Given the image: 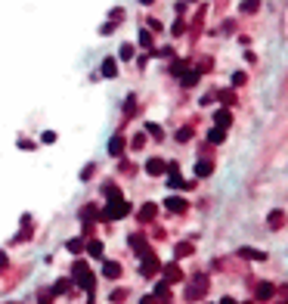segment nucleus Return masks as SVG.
Here are the masks:
<instances>
[{
    "label": "nucleus",
    "mask_w": 288,
    "mask_h": 304,
    "mask_svg": "<svg viewBox=\"0 0 288 304\" xmlns=\"http://www.w3.org/2000/svg\"><path fill=\"white\" fill-rule=\"evenodd\" d=\"M71 276H74V283L81 286V289H87L90 295H93V289H96V276L90 273V267L84 261H74V267H71Z\"/></svg>",
    "instance_id": "nucleus-1"
},
{
    "label": "nucleus",
    "mask_w": 288,
    "mask_h": 304,
    "mask_svg": "<svg viewBox=\"0 0 288 304\" xmlns=\"http://www.w3.org/2000/svg\"><path fill=\"white\" fill-rule=\"evenodd\" d=\"M127 214H130V205L124 199H109V205L99 211V220H121Z\"/></svg>",
    "instance_id": "nucleus-2"
},
{
    "label": "nucleus",
    "mask_w": 288,
    "mask_h": 304,
    "mask_svg": "<svg viewBox=\"0 0 288 304\" xmlns=\"http://www.w3.org/2000/svg\"><path fill=\"white\" fill-rule=\"evenodd\" d=\"M124 149H127V140L121 137V134H115L112 140H109V156H115V159H121L124 156Z\"/></svg>",
    "instance_id": "nucleus-3"
},
{
    "label": "nucleus",
    "mask_w": 288,
    "mask_h": 304,
    "mask_svg": "<svg viewBox=\"0 0 288 304\" xmlns=\"http://www.w3.org/2000/svg\"><path fill=\"white\" fill-rule=\"evenodd\" d=\"M158 267H161V264H158V258H155L152 251H146V255H143V267H140V270H143V276H152Z\"/></svg>",
    "instance_id": "nucleus-4"
},
{
    "label": "nucleus",
    "mask_w": 288,
    "mask_h": 304,
    "mask_svg": "<svg viewBox=\"0 0 288 304\" xmlns=\"http://www.w3.org/2000/svg\"><path fill=\"white\" fill-rule=\"evenodd\" d=\"M99 74H102V78H115V74H118V59L115 56H106L102 65H99Z\"/></svg>",
    "instance_id": "nucleus-5"
},
{
    "label": "nucleus",
    "mask_w": 288,
    "mask_h": 304,
    "mask_svg": "<svg viewBox=\"0 0 288 304\" xmlns=\"http://www.w3.org/2000/svg\"><path fill=\"white\" fill-rule=\"evenodd\" d=\"M164 171H168V165H164L161 159H149V162H146V174H152V177H161Z\"/></svg>",
    "instance_id": "nucleus-6"
},
{
    "label": "nucleus",
    "mask_w": 288,
    "mask_h": 304,
    "mask_svg": "<svg viewBox=\"0 0 288 304\" xmlns=\"http://www.w3.org/2000/svg\"><path fill=\"white\" fill-rule=\"evenodd\" d=\"M164 208H168V211H174V214H183V211H186V199H180V196H168Z\"/></svg>",
    "instance_id": "nucleus-7"
},
{
    "label": "nucleus",
    "mask_w": 288,
    "mask_h": 304,
    "mask_svg": "<svg viewBox=\"0 0 288 304\" xmlns=\"http://www.w3.org/2000/svg\"><path fill=\"white\" fill-rule=\"evenodd\" d=\"M102 276H106V280H118V276H121V264H118V261H106V264H102Z\"/></svg>",
    "instance_id": "nucleus-8"
},
{
    "label": "nucleus",
    "mask_w": 288,
    "mask_h": 304,
    "mask_svg": "<svg viewBox=\"0 0 288 304\" xmlns=\"http://www.w3.org/2000/svg\"><path fill=\"white\" fill-rule=\"evenodd\" d=\"M214 121H217V128H229V121H232L229 109H217V112H214Z\"/></svg>",
    "instance_id": "nucleus-9"
},
{
    "label": "nucleus",
    "mask_w": 288,
    "mask_h": 304,
    "mask_svg": "<svg viewBox=\"0 0 288 304\" xmlns=\"http://www.w3.org/2000/svg\"><path fill=\"white\" fill-rule=\"evenodd\" d=\"M158 214V205H152V202H146L143 208H140V220H152Z\"/></svg>",
    "instance_id": "nucleus-10"
},
{
    "label": "nucleus",
    "mask_w": 288,
    "mask_h": 304,
    "mask_svg": "<svg viewBox=\"0 0 288 304\" xmlns=\"http://www.w3.org/2000/svg\"><path fill=\"white\" fill-rule=\"evenodd\" d=\"M84 248H87V255H90V258H102V242H99V239H90Z\"/></svg>",
    "instance_id": "nucleus-11"
},
{
    "label": "nucleus",
    "mask_w": 288,
    "mask_h": 304,
    "mask_svg": "<svg viewBox=\"0 0 288 304\" xmlns=\"http://www.w3.org/2000/svg\"><path fill=\"white\" fill-rule=\"evenodd\" d=\"M134 53H137V47H134V44H121V50H118V59L130 62V59H134Z\"/></svg>",
    "instance_id": "nucleus-12"
},
{
    "label": "nucleus",
    "mask_w": 288,
    "mask_h": 304,
    "mask_svg": "<svg viewBox=\"0 0 288 304\" xmlns=\"http://www.w3.org/2000/svg\"><path fill=\"white\" fill-rule=\"evenodd\" d=\"M180 78H183V87H195V84H198V68H195V71H183Z\"/></svg>",
    "instance_id": "nucleus-13"
},
{
    "label": "nucleus",
    "mask_w": 288,
    "mask_h": 304,
    "mask_svg": "<svg viewBox=\"0 0 288 304\" xmlns=\"http://www.w3.org/2000/svg\"><path fill=\"white\" fill-rule=\"evenodd\" d=\"M211 171H214V165H211V162H208V159H201V162H198V165H195V174H198V177H208V174H211Z\"/></svg>",
    "instance_id": "nucleus-14"
},
{
    "label": "nucleus",
    "mask_w": 288,
    "mask_h": 304,
    "mask_svg": "<svg viewBox=\"0 0 288 304\" xmlns=\"http://www.w3.org/2000/svg\"><path fill=\"white\" fill-rule=\"evenodd\" d=\"M65 248H68L71 255H81V251H84V236H81V239H68Z\"/></svg>",
    "instance_id": "nucleus-15"
},
{
    "label": "nucleus",
    "mask_w": 288,
    "mask_h": 304,
    "mask_svg": "<svg viewBox=\"0 0 288 304\" xmlns=\"http://www.w3.org/2000/svg\"><path fill=\"white\" fill-rule=\"evenodd\" d=\"M102 193H106V199H121V189H118L115 183H106V186H102Z\"/></svg>",
    "instance_id": "nucleus-16"
},
{
    "label": "nucleus",
    "mask_w": 288,
    "mask_h": 304,
    "mask_svg": "<svg viewBox=\"0 0 288 304\" xmlns=\"http://www.w3.org/2000/svg\"><path fill=\"white\" fill-rule=\"evenodd\" d=\"M146 131H149V137H155V140H161V137H164L161 124H155V121H149V124H146Z\"/></svg>",
    "instance_id": "nucleus-17"
},
{
    "label": "nucleus",
    "mask_w": 288,
    "mask_h": 304,
    "mask_svg": "<svg viewBox=\"0 0 288 304\" xmlns=\"http://www.w3.org/2000/svg\"><path fill=\"white\" fill-rule=\"evenodd\" d=\"M208 140H211V143H223V140H226V131H223V128H214V131L208 134Z\"/></svg>",
    "instance_id": "nucleus-18"
},
{
    "label": "nucleus",
    "mask_w": 288,
    "mask_h": 304,
    "mask_svg": "<svg viewBox=\"0 0 288 304\" xmlns=\"http://www.w3.org/2000/svg\"><path fill=\"white\" fill-rule=\"evenodd\" d=\"M164 276H168V283H177L180 280V267H174V264H171V267H164Z\"/></svg>",
    "instance_id": "nucleus-19"
},
{
    "label": "nucleus",
    "mask_w": 288,
    "mask_h": 304,
    "mask_svg": "<svg viewBox=\"0 0 288 304\" xmlns=\"http://www.w3.org/2000/svg\"><path fill=\"white\" fill-rule=\"evenodd\" d=\"M134 112H137V96L130 93V96L124 99V115H134Z\"/></svg>",
    "instance_id": "nucleus-20"
},
{
    "label": "nucleus",
    "mask_w": 288,
    "mask_h": 304,
    "mask_svg": "<svg viewBox=\"0 0 288 304\" xmlns=\"http://www.w3.org/2000/svg\"><path fill=\"white\" fill-rule=\"evenodd\" d=\"M192 140V128H180L177 131V143H189Z\"/></svg>",
    "instance_id": "nucleus-21"
},
{
    "label": "nucleus",
    "mask_w": 288,
    "mask_h": 304,
    "mask_svg": "<svg viewBox=\"0 0 288 304\" xmlns=\"http://www.w3.org/2000/svg\"><path fill=\"white\" fill-rule=\"evenodd\" d=\"M140 47H152V31H140Z\"/></svg>",
    "instance_id": "nucleus-22"
},
{
    "label": "nucleus",
    "mask_w": 288,
    "mask_h": 304,
    "mask_svg": "<svg viewBox=\"0 0 288 304\" xmlns=\"http://www.w3.org/2000/svg\"><path fill=\"white\" fill-rule=\"evenodd\" d=\"M40 143H56V131H44V134H40Z\"/></svg>",
    "instance_id": "nucleus-23"
},
{
    "label": "nucleus",
    "mask_w": 288,
    "mask_h": 304,
    "mask_svg": "<svg viewBox=\"0 0 288 304\" xmlns=\"http://www.w3.org/2000/svg\"><path fill=\"white\" fill-rule=\"evenodd\" d=\"M257 7H260L257 0H245V4H242V10H245V13H257Z\"/></svg>",
    "instance_id": "nucleus-24"
},
{
    "label": "nucleus",
    "mask_w": 288,
    "mask_h": 304,
    "mask_svg": "<svg viewBox=\"0 0 288 304\" xmlns=\"http://www.w3.org/2000/svg\"><path fill=\"white\" fill-rule=\"evenodd\" d=\"M189 251H192V245H189V242H180V245H177V258H186Z\"/></svg>",
    "instance_id": "nucleus-25"
},
{
    "label": "nucleus",
    "mask_w": 288,
    "mask_h": 304,
    "mask_svg": "<svg viewBox=\"0 0 288 304\" xmlns=\"http://www.w3.org/2000/svg\"><path fill=\"white\" fill-rule=\"evenodd\" d=\"M62 292H68V283H65V280H56V286H53V295H62Z\"/></svg>",
    "instance_id": "nucleus-26"
},
{
    "label": "nucleus",
    "mask_w": 288,
    "mask_h": 304,
    "mask_svg": "<svg viewBox=\"0 0 288 304\" xmlns=\"http://www.w3.org/2000/svg\"><path fill=\"white\" fill-rule=\"evenodd\" d=\"M93 174H96V165H87L84 171H81V180H90Z\"/></svg>",
    "instance_id": "nucleus-27"
},
{
    "label": "nucleus",
    "mask_w": 288,
    "mask_h": 304,
    "mask_svg": "<svg viewBox=\"0 0 288 304\" xmlns=\"http://www.w3.org/2000/svg\"><path fill=\"white\" fill-rule=\"evenodd\" d=\"M282 220H285L282 211H273V214H270V223H273V226H282Z\"/></svg>",
    "instance_id": "nucleus-28"
},
{
    "label": "nucleus",
    "mask_w": 288,
    "mask_h": 304,
    "mask_svg": "<svg viewBox=\"0 0 288 304\" xmlns=\"http://www.w3.org/2000/svg\"><path fill=\"white\" fill-rule=\"evenodd\" d=\"M220 99H223L226 106H232V103H235V96H232V90H223V93H220Z\"/></svg>",
    "instance_id": "nucleus-29"
},
{
    "label": "nucleus",
    "mask_w": 288,
    "mask_h": 304,
    "mask_svg": "<svg viewBox=\"0 0 288 304\" xmlns=\"http://www.w3.org/2000/svg\"><path fill=\"white\" fill-rule=\"evenodd\" d=\"M143 143H146V137H143V134H137V137L130 140V146H134V149H143Z\"/></svg>",
    "instance_id": "nucleus-30"
},
{
    "label": "nucleus",
    "mask_w": 288,
    "mask_h": 304,
    "mask_svg": "<svg viewBox=\"0 0 288 304\" xmlns=\"http://www.w3.org/2000/svg\"><path fill=\"white\" fill-rule=\"evenodd\" d=\"M242 84H245V74L235 71V74H232V87H242Z\"/></svg>",
    "instance_id": "nucleus-31"
},
{
    "label": "nucleus",
    "mask_w": 288,
    "mask_h": 304,
    "mask_svg": "<svg viewBox=\"0 0 288 304\" xmlns=\"http://www.w3.org/2000/svg\"><path fill=\"white\" fill-rule=\"evenodd\" d=\"M158 295H161V298L168 295V283H158V286H155V298H158Z\"/></svg>",
    "instance_id": "nucleus-32"
},
{
    "label": "nucleus",
    "mask_w": 288,
    "mask_h": 304,
    "mask_svg": "<svg viewBox=\"0 0 288 304\" xmlns=\"http://www.w3.org/2000/svg\"><path fill=\"white\" fill-rule=\"evenodd\" d=\"M127 298V292L124 289H118V292H112V301H124Z\"/></svg>",
    "instance_id": "nucleus-33"
},
{
    "label": "nucleus",
    "mask_w": 288,
    "mask_h": 304,
    "mask_svg": "<svg viewBox=\"0 0 288 304\" xmlns=\"http://www.w3.org/2000/svg\"><path fill=\"white\" fill-rule=\"evenodd\" d=\"M242 255H245V258H264V255H260V251H254V248H242Z\"/></svg>",
    "instance_id": "nucleus-34"
},
{
    "label": "nucleus",
    "mask_w": 288,
    "mask_h": 304,
    "mask_svg": "<svg viewBox=\"0 0 288 304\" xmlns=\"http://www.w3.org/2000/svg\"><path fill=\"white\" fill-rule=\"evenodd\" d=\"M186 31V25L183 22H174V28H171V34H183Z\"/></svg>",
    "instance_id": "nucleus-35"
},
{
    "label": "nucleus",
    "mask_w": 288,
    "mask_h": 304,
    "mask_svg": "<svg viewBox=\"0 0 288 304\" xmlns=\"http://www.w3.org/2000/svg\"><path fill=\"white\" fill-rule=\"evenodd\" d=\"M19 149H25V152L34 149V140H19Z\"/></svg>",
    "instance_id": "nucleus-36"
},
{
    "label": "nucleus",
    "mask_w": 288,
    "mask_h": 304,
    "mask_svg": "<svg viewBox=\"0 0 288 304\" xmlns=\"http://www.w3.org/2000/svg\"><path fill=\"white\" fill-rule=\"evenodd\" d=\"M149 28H152V31H161V28H164V25H161V22H158V19H149Z\"/></svg>",
    "instance_id": "nucleus-37"
},
{
    "label": "nucleus",
    "mask_w": 288,
    "mask_h": 304,
    "mask_svg": "<svg viewBox=\"0 0 288 304\" xmlns=\"http://www.w3.org/2000/svg\"><path fill=\"white\" fill-rule=\"evenodd\" d=\"M7 264H10V261H7V251H0V270H4Z\"/></svg>",
    "instance_id": "nucleus-38"
},
{
    "label": "nucleus",
    "mask_w": 288,
    "mask_h": 304,
    "mask_svg": "<svg viewBox=\"0 0 288 304\" xmlns=\"http://www.w3.org/2000/svg\"><path fill=\"white\" fill-rule=\"evenodd\" d=\"M140 304H152V298H143V301H140Z\"/></svg>",
    "instance_id": "nucleus-39"
},
{
    "label": "nucleus",
    "mask_w": 288,
    "mask_h": 304,
    "mask_svg": "<svg viewBox=\"0 0 288 304\" xmlns=\"http://www.w3.org/2000/svg\"><path fill=\"white\" fill-rule=\"evenodd\" d=\"M220 304H235V301H229V298H223V301H220Z\"/></svg>",
    "instance_id": "nucleus-40"
},
{
    "label": "nucleus",
    "mask_w": 288,
    "mask_h": 304,
    "mask_svg": "<svg viewBox=\"0 0 288 304\" xmlns=\"http://www.w3.org/2000/svg\"><path fill=\"white\" fill-rule=\"evenodd\" d=\"M140 4H155V0H140Z\"/></svg>",
    "instance_id": "nucleus-41"
}]
</instances>
